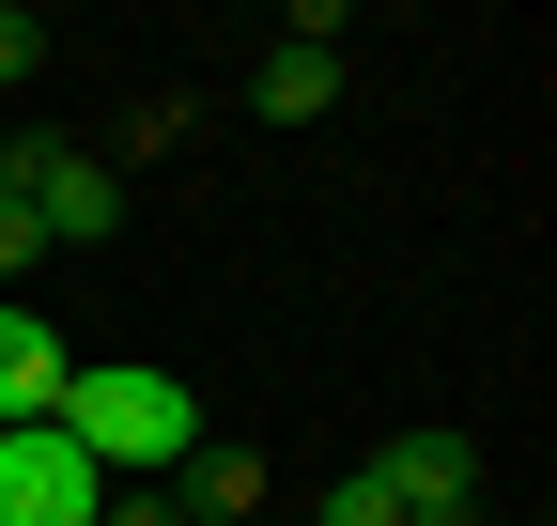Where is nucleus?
Segmentation results:
<instances>
[{
	"mask_svg": "<svg viewBox=\"0 0 557 526\" xmlns=\"http://www.w3.org/2000/svg\"><path fill=\"white\" fill-rule=\"evenodd\" d=\"M62 434L94 449V480H171L186 449H201V403L171 372H139V356H94L78 387H62Z\"/></svg>",
	"mask_w": 557,
	"mask_h": 526,
	"instance_id": "1",
	"label": "nucleus"
},
{
	"mask_svg": "<svg viewBox=\"0 0 557 526\" xmlns=\"http://www.w3.org/2000/svg\"><path fill=\"white\" fill-rule=\"evenodd\" d=\"M357 480L387 496V526H480V449H465L449 418H418V434H387V449H372Z\"/></svg>",
	"mask_w": 557,
	"mask_h": 526,
	"instance_id": "2",
	"label": "nucleus"
},
{
	"mask_svg": "<svg viewBox=\"0 0 557 526\" xmlns=\"http://www.w3.org/2000/svg\"><path fill=\"white\" fill-rule=\"evenodd\" d=\"M109 480H94V449L62 434V418H16L0 434V526H94Z\"/></svg>",
	"mask_w": 557,
	"mask_h": 526,
	"instance_id": "3",
	"label": "nucleus"
},
{
	"mask_svg": "<svg viewBox=\"0 0 557 526\" xmlns=\"http://www.w3.org/2000/svg\"><path fill=\"white\" fill-rule=\"evenodd\" d=\"M16 186H32V233L47 248H109L124 233V171L78 155V140H16Z\"/></svg>",
	"mask_w": 557,
	"mask_h": 526,
	"instance_id": "4",
	"label": "nucleus"
},
{
	"mask_svg": "<svg viewBox=\"0 0 557 526\" xmlns=\"http://www.w3.org/2000/svg\"><path fill=\"white\" fill-rule=\"evenodd\" d=\"M62 387H78L62 325H47L32 295H0V434H16V418H62Z\"/></svg>",
	"mask_w": 557,
	"mask_h": 526,
	"instance_id": "5",
	"label": "nucleus"
},
{
	"mask_svg": "<svg viewBox=\"0 0 557 526\" xmlns=\"http://www.w3.org/2000/svg\"><path fill=\"white\" fill-rule=\"evenodd\" d=\"M171 496H186V526H248V511H263V449H233V434H201L186 465H171Z\"/></svg>",
	"mask_w": 557,
	"mask_h": 526,
	"instance_id": "6",
	"label": "nucleus"
},
{
	"mask_svg": "<svg viewBox=\"0 0 557 526\" xmlns=\"http://www.w3.org/2000/svg\"><path fill=\"white\" fill-rule=\"evenodd\" d=\"M248 109H263V124H325V109H341V47H295V32H278L263 78H248Z\"/></svg>",
	"mask_w": 557,
	"mask_h": 526,
	"instance_id": "7",
	"label": "nucleus"
},
{
	"mask_svg": "<svg viewBox=\"0 0 557 526\" xmlns=\"http://www.w3.org/2000/svg\"><path fill=\"white\" fill-rule=\"evenodd\" d=\"M47 263V233H32V186H16V155H0V279H32Z\"/></svg>",
	"mask_w": 557,
	"mask_h": 526,
	"instance_id": "8",
	"label": "nucleus"
},
{
	"mask_svg": "<svg viewBox=\"0 0 557 526\" xmlns=\"http://www.w3.org/2000/svg\"><path fill=\"white\" fill-rule=\"evenodd\" d=\"M32 62H47V16H32V0H0V93L32 78Z\"/></svg>",
	"mask_w": 557,
	"mask_h": 526,
	"instance_id": "9",
	"label": "nucleus"
},
{
	"mask_svg": "<svg viewBox=\"0 0 557 526\" xmlns=\"http://www.w3.org/2000/svg\"><path fill=\"white\" fill-rule=\"evenodd\" d=\"M325 526H387V496L372 480H325Z\"/></svg>",
	"mask_w": 557,
	"mask_h": 526,
	"instance_id": "10",
	"label": "nucleus"
}]
</instances>
